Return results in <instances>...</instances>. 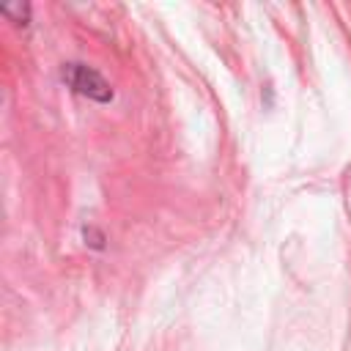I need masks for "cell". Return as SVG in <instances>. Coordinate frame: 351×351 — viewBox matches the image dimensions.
I'll return each instance as SVG.
<instances>
[{
    "instance_id": "1",
    "label": "cell",
    "mask_w": 351,
    "mask_h": 351,
    "mask_svg": "<svg viewBox=\"0 0 351 351\" xmlns=\"http://www.w3.org/2000/svg\"><path fill=\"white\" fill-rule=\"evenodd\" d=\"M63 82L71 85V90H77L80 96H88L93 101H110L112 99V90L104 82V77L85 63H66L63 66Z\"/></svg>"
}]
</instances>
